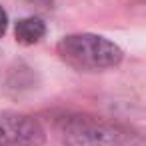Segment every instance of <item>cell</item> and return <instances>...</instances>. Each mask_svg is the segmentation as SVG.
<instances>
[{
	"instance_id": "cell-1",
	"label": "cell",
	"mask_w": 146,
	"mask_h": 146,
	"mask_svg": "<svg viewBox=\"0 0 146 146\" xmlns=\"http://www.w3.org/2000/svg\"><path fill=\"white\" fill-rule=\"evenodd\" d=\"M54 130L64 146H146L140 132L88 114H66Z\"/></svg>"
},
{
	"instance_id": "cell-2",
	"label": "cell",
	"mask_w": 146,
	"mask_h": 146,
	"mask_svg": "<svg viewBox=\"0 0 146 146\" xmlns=\"http://www.w3.org/2000/svg\"><path fill=\"white\" fill-rule=\"evenodd\" d=\"M56 52L74 70L98 72L114 68L122 60V50L114 42L98 34H68L56 44Z\"/></svg>"
},
{
	"instance_id": "cell-3",
	"label": "cell",
	"mask_w": 146,
	"mask_h": 146,
	"mask_svg": "<svg viewBox=\"0 0 146 146\" xmlns=\"http://www.w3.org/2000/svg\"><path fill=\"white\" fill-rule=\"evenodd\" d=\"M40 122L28 114L0 110V146H44Z\"/></svg>"
},
{
	"instance_id": "cell-4",
	"label": "cell",
	"mask_w": 146,
	"mask_h": 146,
	"mask_svg": "<svg viewBox=\"0 0 146 146\" xmlns=\"http://www.w3.org/2000/svg\"><path fill=\"white\" fill-rule=\"evenodd\" d=\"M46 34V26L40 18L36 16H28V18H20L16 22V28H14V36H16V42L24 44V46H30V44H36L42 36Z\"/></svg>"
},
{
	"instance_id": "cell-5",
	"label": "cell",
	"mask_w": 146,
	"mask_h": 146,
	"mask_svg": "<svg viewBox=\"0 0 146 146\" xmlns=\"http://www.w3.org/2000/svg\"><path fill=\"white\" fill-rule=\"evenodd\" d=\"M6 28H8V14H6V10L2 6H0V38L4 36Z\"/></svg>"
}]
</instances>
